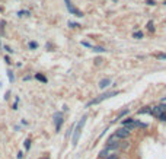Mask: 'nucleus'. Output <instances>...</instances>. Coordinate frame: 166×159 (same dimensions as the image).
Here are the masks:
<instances>
[{
    "label": "nucleus",
    "instance_id": "1",
    "mask_svg": "<svg viewBox=\"0 0 166 159\" xmlns=\"http://www.w3.org/2000/svg\"><path fill=\"white\" fill-rule=\"evenodd\" d=\"M86 120H87V117L83 115V117L80 118L79 123L76 124V130H74V134H73V144H74V146L77 144V142H79V137H80V134H82V129H83V126H85V123H86Z\"/></svg>",
    "mask_w": 166,
    "mask_h": 159
},
{
    "label": "nucleus",
    "instance_id": "2",
    "mask_svg": "<svg viewBox=\"0 0 166 159\" xmlns=\"http://www.w3.org/2000/svg\"><path fill=\"white\" fill-rule=\"evenodd\" d=\"M120 93V91H114V92H106V93H104V95H99L98 98H95V99H92V101H89L87 104H86V108L87 107H91V105H95V104H99V102H102L104 99H108V98H112V96H115V95H118Z\"/></svg>",
    "mask_w": 166,
    "mask_h": 159
},
{
    "label": "nucleus",
    "instance_id": "3",
    "mask_svg": "<svg viewBox=\"0 0 166 159\" xmlns=\"http://www.w3.org/2000/svg\"><path fill=\"white\" fill-rule=\"evenodd\" d=\"M64 2H66V6H67V9H69L70 13H73V15H76V16H79V18H83V12L79 10L77 7H74V6L71 5L70 0H64Z\"/></svg>",
    "mask_w": 166,
    "mask_h": 159
},
{
    "label": "nucleus",
    "instance_id": "4",
    "mask_svg": "<svg viewBox=\"0 0 166 159\" xmlns=\"http://www.w3.org/2000/svg\"><path fill=\"white\" fill-rule=\"evenodd\" d=\"M117 139H125V137H128L130 136V130L128 129H125V127H121L115 131V134H114Z\"/></svg>",
    "mask_w": 166,
    "mask_h": 159
},
{
    "label": "nucleus",
    "instance_id": "5",
    "mask_svg": "<svg viewBox=\"0 0 166 159\" xmlns=\"http://www.w3.org/2000/svg\"><path fill=\"white\" fill-rule=\"evenodd\" d=\"M151 114H155L156 117H159L160 114H166V105L162 104V105H157L155 108H151Z\"/></svg>",
    "mask_w": 166,
    "mask_h": 159
},
{
    "label": "nucleus",
    "instance_id": "6",
    "mask_svg": "<svg viewBox=\"0 0 166 159\" xmlns=\"http://www.w3.org/2000/svg\"><path fill=\"white\" fill-rule=\"evenodd\" d=\"M61 123H63V114H61V113H56V114H54V124H56V130H57V131L60 130Z\"/></svg>",
    "mask_w": 166,
    "mask_h": 159
},
{
    "label": "nucleus",
    "instance_id": "7",
    "mask_svg": "<svg viewBox=\"0 0 166 159\" xmlns=\"http://www.w3.org/2000/svg\"><path fill=\"white\" fill-rule=\"evenodd\" d=\"M109 83H111V79H104V80L99 82V88H101V89H105Z\"/></svg>",
    "mask_w": 166,
    "mask_h": 159
},
{
    "label": "nucleus",
    "instance_id": "8",
    "mask_svg": "<svg viewBox=\"0 0 166 159\" xmlns=\"http://www.w3.org/2000/svg\"><path fill=\"white\" fill-rule=\"evenodd\" d=\"M35 78L38 79V80H41V82H44V83H47L48 80H47V78L44 76V75H41V73H36V75H35Z\"/></svg>",
    "mask_w": 166,
    "mask_h": 159
},
{
    "label": "nucleus",
    "instance_id": "9",
    "mask_svg": "<svg viewBox=\"0 0 166 159\" xmlns=\"http://www.w3.org/2000/svg\"><path fill=\"white\" fill-rule=\"evenodd\" d=\"M138 113H140V114H151V108H150V107H146V108H143V109H140Z\"/></svg>",
    "mask_w": 166,
    "mask_h": 159
},
{
    "label": "nucleus",
    "instance_id": "10",
    "mask_svg": "<svg viewBox=\"0 0 166 159\" xmlns=\"http://www.w3.org/2000/svg\"><path fill=\"white\" fill-rule=\"evenodd\" d=\"M147 29H149L150 32H155V25H153V21H149V23H147Z\"/></svg>",
    "mask_w": 166,
    "mask_h": 159
},
{
    "label": "nucleus",
    "instance_id": "11",
    "mask_svg": "<svg viewBox=\"0 0 166 159\" xmlns=\"http://www.w3.org/2000/svg\"><path fill=\"white\" fill-rule=\"evenodd\" d=\"M93 48V51H96V53H105L106 50L105 48H102V47H92Z\"/></svg>",
    "mask_w": 166,
    "mask_h": 159
},
{
    "label": "nucleus",
    "instance_id": "12",
    "mask_svg": "<svg viewBox=\"0 0 166 159\" xmlns=\"http://www.w3.org/2000/svg\"><path fill=\"white\" fill-rule=\"evenodd\" d=\"M133 36H134V38H143V32L142 31H137V32L133 34Z\"/></svg>",
    "mask_w": 166,
    "mask_h": 159
},
{
    "label": "nucleus",
    "instance_id": "13",
    "mask_svg": "<svg viewBox=\"0 0 166 159\" xmlns=\"http://www.w3.org/2000/svg\"><path fill=\"white\" fill-rule=\"evenodd\" d=\"M7 76H9V80L10 82L15 80V76H13V72H12V70H7Z\"/></svg>",
    "mask_w": 166,
    "mask_h": 159
},
{
    "label": "nucleus",
    "instance_id": "14",
    "mask_svg": "<svg viewBox=\"0 0 166 159\" xmlns=\"http://www.w3.org/2000/svg\"><path fill=\"white\" fill-rule=\"evenodd\" d=\"M29 148H31V140H29V139H26V140H25V149L29 150Z\"/></svg>",
    "mask_w": 166,
    "mask_h": 159
},
{
    "label": "nucleus",
    "instance_id": "15",
    "mask_svg": "<svg viewBox=\"0 0 166 159\" xmlns=\"http://www.w3.org/2000/svg\"><path fill=\"white\" fill-rule=\"evenodd\" d=\"M36 47H38V44H36L35 41H31V42H29V48H32V50H35Z\"/></svg>",
    "mask_w": 166,
    "mask_h": 159
},
{
    "label": "nucleus",
    "instance_id": "16",
    "mask_svg": "<svg viewBox=\"0 0 166 159\" xmlns=\"http://www.w3.org/2000/svg\"><path fill=\"white\" fill-rule=\"evenodd\" d=\"M82 45H83V47H87V48H92V47H93L92 44H89V42H86V41H82Z\"/></svg>",
    "mask_w": 166,
    "mask_h": 159
},
{
    "label": "nucleus",
    "instance_id": "17",
    "mask_svg": "<svg viewBox=\"0 0 166 159\" xmlns=\"http://www.w3.org/2000/svg\"><path fill=\"white\" fill-rule=\"evenodd\" d=\"M69 25H70L71 28H77V27H80L79 23H74V22H69Z\"/></svg>",
    "mask_w": 166,
    "mask_h": 159
},
{
    "label": "nucleus",
    "instance_id": "18",
    "mask_svg": "<svg viewBox=\"0 0 166 159\" xmlns=\"http://www.w3.org/2000/svg\"><path fill=\"white\" fill-rule=\"evenodd\" d=\"M146 3H147V5H150V6L156 5V2H155V0H146Z\"/></svg>",
    "mask_w": 166,
    "mask_h": 159
},
{
    "label": "nucleus",
    "instance_id": "19",
    "mask_svg": "<svg viewBox=\"0 0 166 159\" xmlns=\"http://www.w3.org/2000/svg\"><path fill=\"white\" fill-rule=\"evenodd\" d=\"M19 16H23V15H29V12H26V10H23V12H19L18 13Z\"/></svg>",
    "mask_w": 166,
    "mask_h": 159
},
{
    "label": "nucleus",
    "instance_id": "20",
    "mask_svg": "<svg viewBox=\"0 0 166 159\" xmlns=\"http://www.w3.org/2000/svg\"><path fill=\"white\" fill-rule=\"evenodd\" d=\"M157 118H160L162 121H166V114H160V115H159Z\"/></svg>",
    "mask_w": 166,
    "mask_h": 159
},
{
    "label": "nucleus",
    "instance_id": "21",
    "mask_svg": "<svg viewBox=\"0 0 166 159\" xmlns=\"http://www.w3.org/2000/svg\"><path fill=\"white\" fill-rule=\"evenodd\" d=\"M157 58H160V60H166V54H157Z\"/></svg>",
    "mask_w": 166,
    "mask_h": 159
},
{
    "label": "nucleus",
    "instance_id": "22",
    "mask_svg": "<svg viewBox=\"0 0 166 159\" xmlns=\"http://www.w3.org/2000/svg\"><path fill=\"white\" fill-rule=\"evenodd\" d=\"M5 50H6L7 53H13V50H12L10 47H7V45H5Z\"/></svg>",
    "mask_w": 166,
    "mask_h": 159
},
{
    "label": "nucleus",
    "instance_id": "23",
    "mask_svg": "<svg viewBox=\"0 0 166 159\" xmlns=\"http://www.w3.org/2000/svg\"><path fill=\"white\" fill-rule=\"evenodd\" d=\"M5 62H6L7 64H10V58H9V57H5Z\"/></svg>",
    "mask_w": 166,
    "mask_h": 159
},
{
    "label": "nucleus",
    "instance_id": "24",
    "mask_svg": "<svg viewBox=\"0 0 166 159\" xmlns=\"http://www.w3.org/2000/svg\"><path fill=\"white\" fill-rule=\"evenodd\" d=\"M22 156H23V153H22V152H19V153H18V159H22Z\"/></svg>",
    "mask_w": 166,
    "mask_h": 159
},
{
    "label": "nucleus",
    "instance_id": "25",
    "mask_svg": "<svg viewBox=\"0 0 166 159\" xmlns=\"http://www.w3.org/2000/svg\"><path fill=\"white\" fill-rule=\"evenodd\" d=\"M44 159H48V158H44Z\"/></svg>",
    "mask_w": 166,
    "mask_h": 159
},
{
    "label": "nucleus",
    "instance_id": "26",
    "mask_svg": "<svg viewBox=\"0 0 166 159\" xmlns=\"http://www.w3.org/2000/svg\"><path fill=\"white\" fill-rule=\"evenodd\" d=\"M114 2H117V0H114Z\"/></svg>",
    "mask_w": 166,
    "mask_h": 159
}]
</instances>
